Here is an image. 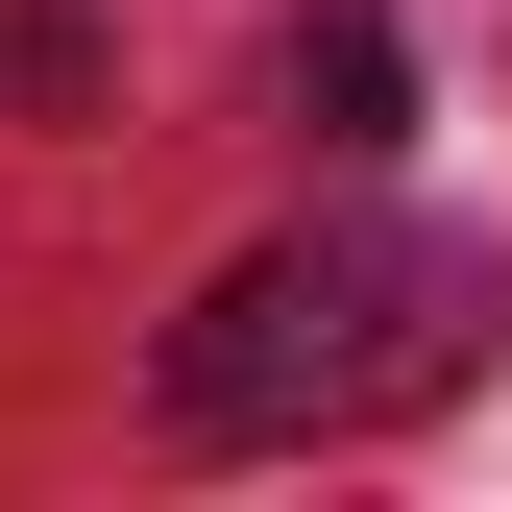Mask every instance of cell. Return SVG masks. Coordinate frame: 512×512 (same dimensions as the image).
Masks as SVG:
<instances>
[{
  "label": "cell",
  "mask_w": 512,
  "mask_h": 512,
  "mask_svg": "<svg viewBox=\"0 0 512 512\" xmlns=\"http://www.w3.org/2000/svg\"><path fill=\"white\" fill-rule=\"evenodd\" d=\"M512 269L464 220H317V244H244V269L171 317V415L196 439H342V415H439L488 366Z\"/></svg>",
  "instance_id": "6da1fadb"
},
{
  "label": "cell",
  "mask_w": 512,
  "mask_h": 512,
  "mask_svg": "<svg viewBox=\"0 0 512 512\" xmlns=\"http://www.w3.org/2000/svg\"><path fill=\"white\" fill-rule=\"evenodd\" d=\"M293 122H317V147H391V122H415V49L366 25V0H317V25H293Z\"/></svg>",
  "instance_id": "7a4b0ae2"
}]
</instances>
